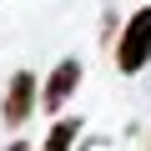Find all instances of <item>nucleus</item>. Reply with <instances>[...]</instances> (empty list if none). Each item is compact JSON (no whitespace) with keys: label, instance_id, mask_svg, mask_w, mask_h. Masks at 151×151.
<instances>
[{"label":"nucleus","instance_id":"nucleus-5","mask_svg":"<svg viewBox=\"0 0 151 151\" xmlns=\"http://www.w3.org/2000/svg\"><path fill=\"white\" fill-rule=\"evenodd\" d=\"M5 151H25V141H10V146H5Z\"/></svg>","mask_w":151,"mask_h":151},{"label":"nucleus","instance_id":"nucleus-4","mask_svg":"<svg viewBox=\"0 0 151 151\" xmlns=\"http://www.w3.org/2000/svg\"><path fill=\"white\" fill-rule=\"evenodd\" d=\"M76 131H81V121H70V116L55 121L50 136H45V151H70V146H76Z\"/></svg>","mask_w":151,"mask_h":151},{"label":"nucleus","instance_id":"nucleus-3","mask_svg":"<svg viewBox=\"0 0 151 151\" xmlns=\"http://www.w3.org/2000/svg\"><path fill=\"white\" fill-rule=\"evenodd\" d=\"M76 86H81V60H60L55 70H50V81H45V91H40V101L50 106V111H60L70 96H76Z\"/></svg>","mask_w":151,"mask_h":151},{"label":"nucleus","instance_id":"nucleus-2","mask_svg":"<svg viewBox=\"0 0 151 151\" xmlns=\"http://www.w3.org/2000/svg\"><path fill=\"white\" fill-rule=\"evenodd\" d=\"M30 111H35V76L15 70L10 76V96H5V126H25Z\"/></svg>","mask_w":151,"mask_h":151},{"label":"nucleus","instance_id":"nucleus-1","mask_svg":"<svg viewBox=\"0 0 151 151\" xmlns=\"http://www.w3.org/2000/svg\"><path fill=\"white\" fill-rule=\"evenodd\" d=\"M146 60H151V5H141V10L126 20L121 45H116V65H121L126 76H136Z\"/></svg>","mask_w":151,"mask_h":151}]
</instances>
